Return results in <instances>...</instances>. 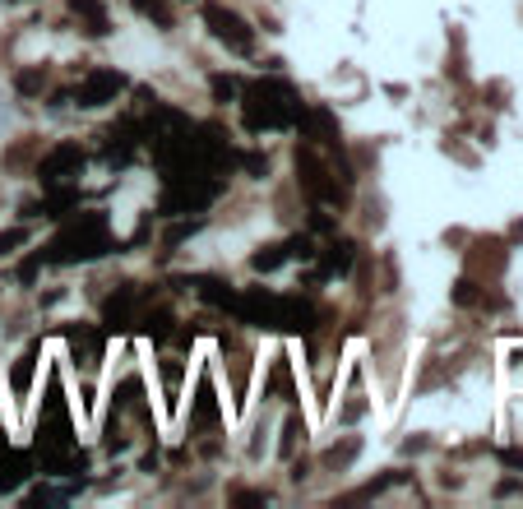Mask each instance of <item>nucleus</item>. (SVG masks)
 Instances as JSON below:
<instances>
[{
  "label": "nucleus",
  "mask_w": 523,
  "mask_h": 509,
  "mask_svg": "<svg viewBox=\"0 0 523 509\" xmlns=\"http://www.w3.org/2000/svg\"><path fill=\"white\" fill-rule=\"evenodd\" d=\"M120 89H126V80H120L116 70H98V74H89V80L79 84V107H102V102H111Z\"/></svg>",
  "instance_id": "2"
},
{
  "label": "nucleus",
  "mask_w": 523,
  "mask_h": 509,
  "mask_svg": "<svg viewBox=\"0 0 523 509\" xmlns=\"http://www.w3.org/2000/svg\"><path fill=\"white\" fill-rule=\"evenodd\" d=\"M357 449H361V445H357V440H347V445H343V449H338V445H334V449H329V458H325V463H329V467H347V463H352V458H357Z\"/></svg>",
  "instance_id": "8"
},
{
  "label": "nucleus",
  "mask_w": 523,
  "mask_h": 509,
  "mask_svg": "<svg viewBox=\"0 0 523 509\" xmlns=\"http://www.w3.org/2000/svg\"><path fill=\"white\" fill-rule=\"evenodd\" d=\"M24 241H28V231H24V227H14V231H0V259H5V255H14Z\"/></svg>",
  "instance_id": "7"
},
{
  "label": "nucleus",
  "mask_w": 523,
  "mask_h": 509,
  "mask_svg": "<svg viewBox=\"0 0 523 509\" xmlns=\"http://www.w3.org/2000/svg\"><path fill=\"white\" fill-rule=\"evenodd\" d=\"M14 89L24 93V98H37L47 89V70H24V74H14Z\"/></svg>",
  "instance_id": "4"
},
{
  "label": "nucleus",
  "mask_w": 523,
  "mask_h": 509,
  "mask_svg": "<svg viewBox=\"0 0 523 509\" xmlns=\"http://www.w3.org/2000/svg\"><path fill=\"white\" fill-rule=\"evenodd\" d=\"M214 417V394H209V384H199V394H195V426H204Z\"/></svg>",
  "instance_id": "6"
},
{
  "label": "nucleus",
  "mask_w": 523,
  "mask_h": 509,
  "mask_svg": "<svg viewBox=\"0 0 523 509\" xmlns=\"http://www.w3.org/2000/svg\"><path fill=\"white\" fill-rule=\"evenodd\" d=\"M33 362H37V347H28L24 357H19V366H14V394H19V399H28V380H33Z\"/></svg>",
  "instance_id": "5"
},
{
  "label": "nucleus",
  "mask_w": 523,
  "mask_h": 509,
  "mask_svg": "<svg viewBox=\"0 0 523 509\" xmlns=\"http://www.w3.org/2000/svg\"><path fill=\"white\" fill-rule=\"evenodd\" d=\"M70 10L89 19V33H98V37L107 33V14H102V5H98V0H70Z\"/></svg>",
  "instance_id": "3"
},
{
  "label": "nucleus",
  "mask_w": 523,
  "mask_h": 509,
  "mask_svg": "<svg viewBox=\"0 0 523 509\" xmlns=\"http://www.w3.org/2000/svg\"><path fill=\"white\" fill-rule=\"evenodd\" d=\"M204 19H209L214 37H218V42H227L232 52H255V33H251V24L241 19L236 10H223V5H204Z\"/></svg>",
  "instance_id": "1"
}]
</instances>
